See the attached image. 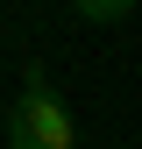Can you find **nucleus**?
<instances>
[{
  "label": "nucleus",
  "instance_id": "1",
  "mask_svg": "<svg viewBox=\"0 0 142 149\" xmlns=\"http://www.w3.org/2000/svg\"><path fill=\"white\" fill-rule=\"evenodd\" d=\"M7 149H78V128H71L64 100L43 85V71H36V64H29L22 100H14V114H7Z\"/></svg>",
  "mask_w": 142,
  "mask_h": 149
},
{
  "label": "nucleus",
  "instance_id": "2",
  "mask_svg": "<svg viewBox=\"0 0 142 149\" xmlns=\"http://www.w3.org/2000/svg\"><path fill=\"white\" fill-rule=\"evenodd\" d=\"M71 7H78L85 22H128V7H135V0H71Z\"/></svg>",
  "mask_w": 142,
  "mask_h": 149
}]
</instances>
